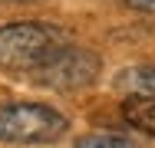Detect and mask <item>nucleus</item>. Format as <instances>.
I'll use <instances>...</instances> for the list:
<instances>
[{
	"label": "nucleus",
	"instance_id": "7ed1b4c3",
	"mask_svg": "<svg viewBox=\"0 0 155 148\" xmlns=\"http://www.w3.org/2000/svg\"><path fill=\"white\" fill-rule=\"evenodd\" d=\"M102 72V59L93 50H83V46H66L60 50L50 63H43L33 79L46 89H56V92H76V89L93 86Z\"/></svg>",
	"mask_w": 155,
	"mask_h": 148
},
{
	"label": "nucleus",
	"instance_id": "f03ea898",
	"mask_svg": "<svg viewBox=\"0 0 155 148\" xmlns=\"http://www.w3.org/2000/svg\"><path fill=\"white\" fill-rule=\"evenodd\" d=\"M69 128L66 115L40 102H3L0 105V142L7 145H50Z\"/></svg>",
	"mask_w": 155,
	"mask_h": 148
},
{
	"label": "nucleus",
	"instance_id": "f257e3e1",
	"mask_svg": "<svg viewBox=\"0 0 155 148\" xmlns=\"http://www.w3.org/2000/svg\"><path fill=\"white\" fill-rule=\"evenodd\" d=\"M66 50V30L40 20H13L0 27V69L36 72L43 63Z\"/></svg>",
	"mask_w": 155,
	"mask_h": 148
},
{
	"label": "nucleus",
	"instance_id": "0eeeda50",
	"mask_svg": "<svg viewBox=\"0 0 155 148\" xmlns=\"http://www.w3.org/2000/svg\"><path fill=\"white\" fill-rule=\"evenodd\" d=\"M129 7H135V10H142V13H155V0H125Z\"/></svg>",
	"mask_w": 155,
	"mask_h": 148
},
{
	"label": "nucleus",
	"instance_id": "423d86ee",
	"mask_svg": "<svg viewBox=\"0 0 155 148\" xmlns=\"http://www.w3.org/2000/svg\"><path fill=\"white\" fill-rule=\"evenodd\" d=\"M73 148H139V145L129 135H119V132H93V135L76 138Z\"/></svg>",
	"mask_w": 155,
	"mask_h": 148
},
{
	"label": "nucleus",
	"instance_id": "20e7f679",
	"mask_svg": "<svg viewBox=\"0 0 155 148\" xmlns=\"http://www.w3.org/2000/svg\"><path fill=\"white\" fill-rule=\"evenodd\" d=\"M116 89H122L129 95H155V63L142 66H129L116 76Z\"/></svg>",
	"mask_w": 155,
	"mask_h": 148
},
{
	"label": "nucleus",
	"instance_id": "39448f33",
	"mask_svg": "<svg viewBox=\"0 0 155 148\" xmlns=\"http://www.w3.org/2000/svg\"><path fill=\"white\" fill-rule=\"evenodd\" d=\"M122 115L132 128L155 135V95H129L122 102Z\"/></svg>",
	"mask_w": 155,
	"mask_h": 148
}]
</instances>
